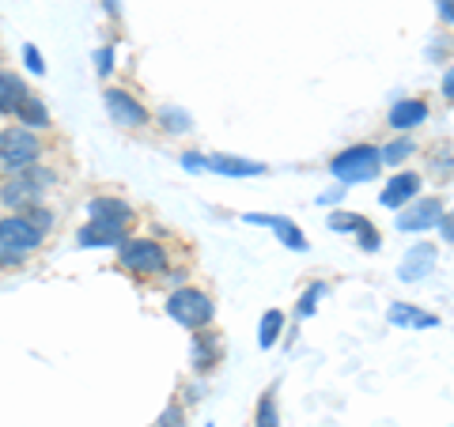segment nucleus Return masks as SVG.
Instances as JSON below:
<instances>
[{"label":"nucleus","instance_id":"obj_19","mask_svg":"<svg viewBox=\"0 0 454 427\" xmlns=\"http://www.w3.org/2000/svg\"><path fill=\"white\" fill-rule=\"evenodd\" d=\"M212 167L223 170V175H262L258 163H239V159H212Z\"/></svg>","mask_w":454,"mask_h":427},{"label":"nucleus","instance_id":"obj_15","mask_svg":"<svg viewBox=\"0 0 454 427\" xmlns=\"http://www.w3.org/2000/svg\"><path fill=\"white\" fill-rule=\"evenodd\" d=\"M254 427H277V386H269L258 401V416H254Z\"/></svg>","mask_w":454,"mask_h":427},{"label":"nucleus","instance_id":"obj_4","mask_svg":"<svg viewBox=\"0 0 454 427\" xmlns=\"http://www.w3.org/2000/svg\"><path fill=\"white\" fill-rule=\"evenodd\" d=\"M167 314L197 333V330H205V325L212 322V299L205 291H197V288H178V291H170V299H167Z\"/></svg>","mask_w":454,"mask_h":427},{"label":"nucleus","instance_id":"obj_5","mask_svg":"<svg viewBox=\"0 0 454 427\" xmlns=\"http://www.w3.org/2000/svg\"><path fill=\"white\" fill-rule=\"evenodd\" d=\"M42 235L38 227L23 216V212H12V216H0V246L8 253H16V258H31V253L42 246Z\"/></svg>","mask_w":454,"mask_h":427},{"label":"nucleus","instance_id":"obj_25","mask_svg":"<svg viewBox=\"0 0 454 427\" xmlns=\"http://www.w3.org/2000/svg\"><path fill=\"white\" fill-rule=\"evenodd\" d=\"M443 95H447L450 103H454V68H450V73L443 76Z\"/></svg>","mask_w":454,"mask_h":427},{"label":"nucleus","instance_id":"obj_24","mask_svg":"<svg viewBox=\"0 0 454 427\" xmlns=\"http://www.w3.org/2000/svg\"><path fill=\"white\" fill-rule=\"evenodd\" d=\"M439 231H443L447 242H454V212L450 216H439Z\"/></svg>","mask_w":454,"mask_h":427},{"label":"nucleus","instance_id":"obj_13","mask_svg":"<svg viewBox=\"0 0 454 427\" xmlns=\"http://www.w3.org/2000/svg\"><path fill=\"white\" fill-rule=\"evenodd\" d=\"M432 261H435V250L428 242H420V246L409 250V258L402 261V280H420L424 273H432Z\"/></svg>","mask_w":454,"mask_h":427},{"label":"nucleus","instance_id":"obj_18","mask_svg":"<svg viewBox=\"0 0 454 427\" xmlns=\"http://www.w3.org/2000/svg\"><path fill=\"white\" fill-rule=\"evenodd\" d=\"M23 216H27V220H31V223L38 227V231H42V235H46V231H50V227L57 223V216H53V212H50L46 205H42V201H38V205H27V208H23Z\"/></svg>","mask_w":454,"mask_h":427},{"label":"nucleus","instance_id":"obj_3","mask_svg":"<svg viewBox=\"0 0 454 427\" xmlns=\"http://www.w3.org/2000/svg\"><path fill=\"white\" fill-rule=\"evenodd\" d=\"M118 261H121L125 273H133V276H160L170 265L167 250L155 238H125Z\"/></svg>","mask_w":454,"mask_h":427},{"label":"nucleus","instance_id":"obj_20","mask_svg":"<svg viewBox=\"0 0 454 427\" xmlns=\"http://www.w3.org/2000/svg\"><path fill=\"white\" fill-rule=\"evenodd\" d=\"M280 325H284V314H280V310H269V314H265V322H262V345H265V348H269V345H273V340H277Z\"/></svg>","mask_w":454,"mask_h":427},{"label":"nucleus","instance_id":"obj_16","mask_svg":"<svg viewBox=\"0 0 454 427\" xmlns=\"http://www.w3.org/2000/svg\"><path fill=\"white\" fill-rule=\"evenodd\" d=\"M390 322L394 325H420V330H428V325H435V318L432 314H420V310H413V307H390Z\"/></svg>","mask_w":454,"mask_h":427},{"label":"nucleus","instance_id":"obj_11","mask_svg":"<svg viewBox=\"0 0 454 427\" xmlns=\"http://www.w3.org/2000/svg\"><path fill=\"white\" fill-rule=\"evenodd\" d=\"M27 95H31L27 83L16 73H4V68H0V113H4V118H12V113L20 110V103Z\"/></svg>","mask_w":454,"mask_h":427},{"label":"nucleus","instance_id":"obj_7","mask_svg":"<svg viewBox=\"0 0 454 427\" xmlns=\"http://www.w3.org/2000/svg\"><path fill=\"white\" fill-rule=\"evenodd\" d=\"M439 216H443L439 197H424V201L405 205V212L397 216V227H402V231H424V227H435Z\"/></svg>","mask_w":454,"mask_h":427},{"label":"nucleus","instance_id":"obj_9","mask_svg":"<svg viewBox=\"0 0 454 427\" xmlns=\"http://www.w3.org/2000/svg\"><path fill=\"white\" fill-rule=\"evenodd\" d=\"M121 242H125V223L91 220L80 231V246H121Z\"/></svg>","mask_w":454,"mask_h":427},{"label":"nucleus","instance_id":"obj_26","mask_svg":"<svg viewBox=\"0 0 454 427\" xmlns=\"http://www.w3.org/2000/svg\"><path fill=\"white\" fill-rule=\"evenodd\" d=\"M20 258H16V253H8L4 246H0V268H8V265H16Z\"/></svg>","mask_w":454,"mask_h":427},{"label":"nucleus","instance_id":"obj_21","mask_svg":"<svg viewBox=\"0 0 454 427\" xmlns=\"http://www.w3.org/2000/svg\"><path fill=\"white\" fill-rule=\"evenodd\" d=\"M182 420H186V416H182V408H178V405H170V408L163 412V416H160V423H155V427H182Z\"/></svg>","mask_w":454,"mask_h":427},{"label":"nucleus","instance_id":"obj_2","mask_svg":"<svg viewBox=\"0 0 454 427\" xmlns=\"http://www.w3.org/2000/svg\"><path fill=\"white\" fill-rule=\"evenodd\" d=\"M379 170H382V155L375 144H352L330 159V175L337 182H345V186L372 182V178H379Z\"/></svg>","mask_w":454,"mask_h":427},{"label":"nucleus","instance_id":"obj_1","mask_svg":"<svg viewBox=\"0 0 454 427\" xmlns=\"http://www.w3.org/2000/svg\"><path fill=\"white\" fill-rule=\"evenodd\" d=\"M42 136L35 129H27V125H8V129H0V170H8V175H20V170L35 167L42 159Z\"/></svg>","mask_w":454,"mask_h":427},{"label":"nucleus","instance_id":"obj_14","mask_svg":"<svg viewBox=\"0 0 454 427\" xmlns=\"http://www.w3.org/2000/svg\"><path fill=\"white\" fill-rule=\"evenodd\" d=\"M12 118H16V121H23L27 129H50V110L42 106L35 95H27L23 103H20V110L12 113Z\"/></svg>","mask_w":454,"mask_h":427},{"label":"nucleus","instance_id":"obj_6","mask_svg":"<svg viewBox=\"0 0 454 427\" xmlns=\"http://www.w3.org/2000/svg\"><path fill=\"white\" fill-rule=\"evenodd\" d=\"M103 103H106L110 121L121 125V129H145V125L152 121V113L145 110V103H137V98L125 88H106Z\"/></svg>","mask_w":454,"mask_h":427},{"label":"nucleus","instance_id":"obj_8","mask_svg":"<svg viewBox=\"0 0 454 427\" xmlns=\"http://www.w3.org/2000/svg\"><path fill=\"white\" fill-rule=\"evenodd\" d=\"M387 121H390V129H397V133L417 129V125L428 121V103H424V98H402V103L390 106Z\"/></svg>","mask_w":454,"mask_h":427},{"label":"nucleus","instance_id":"obj_23","mask_svg":"<svg viewBox=\"0 0 454 427\" xmlns=\"http://www.w3.org/2000/svg\"><path fill=\"white\" fill-rule=\"evenodd\" d=\"M435 8H439V19L454 23V0H435Z\"/></svg>","mask_w":454,"mask_h":427},{"label":"nucleus","instance_id":"obj_10","mask_svg":"<svg viewBox=\"0 0 454 427\" xmlns=\"http://www.w3.org/2000/svg\"><path fill=\"white\" fill-rule=\"evenodd\" d=\"M420 193V175H394L382 190V205L387 208H405Z\"/></svg>","mask_w":454,"mask_h":427},{"label":"nucleus","instance_id":"obj_12","mask_svg":"<svg viewBox=\"0 0 454 427\" xmlns=\"http://www.w3.org/2000/svg\"><path fill=\"white\" fill-rule=\"evenodd\" d=\"M91 220H106V223H129L133 220V205L118 201V197H95L88 205Z\"/></svg>","mask_w":454,"mask_h":427},{"label":"nucleus","instance_id":"obj_17","mask_svg":"<svg viewBox=\"0 0 454 427\" xmlns=\"http://www.w3.org/2000/svg\"><path fill=\"white\" fill-rule=\"evenodd\" d=\"M417 151V144H413V140H409V136H402V140H394V144H387V148H379V155H382V163H405L409 159V155H413Z\"/></svg>","mask_w":454,"mask_h":427},{"label":"nucleus","instance_id":"obj_22","mask_svg":"<svg viewBox=\"0 0 454 427\" xmlns=\"http://www.w3.org/2000/svg\"><path fill=\"white\" fill-rule=\"evenodd\" d=\"M318 295H322V283H318V288H310V291L303 295V303H300V314H303V318L310 314V310H315V299H318Z\"/></svg>","mask_w":454,"mask_h":427}]
</instances>
